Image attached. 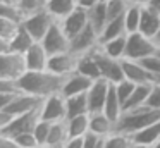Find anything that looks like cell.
Here are the masks:
<instances>
[{
	"label": "cell",
	"mask_w": 160,
	"mask_h": 148,
	"mask_svg": "<svg viewBox=\"0 0 160 148\" xmlns=\"http://www.w3.org/2000/svg\"><path fill=\"white\" fill-rule=\"evenodd\" d=\"M64 79L66 78L45 69V71H26L16 83L21 91L40 96V98H47L53 93H60Z\"/></svg>",
	"instance_id": "1"
},
{
	"label": "cell",
	"mask_w": 160,
	"mask_h": 148,
	"mask_svg": "<svg viewBox=\"0 0 160 148\" xmlns=\"http://www.w3.org/2000/svg\"><path fill=\"white\" fill-rule=\"evenodd\" d=\"M157 120H160V109H152V107L145 105L134 110H126L115 124V131L132 136Z\"/></svg>",
	"instance_id": "2"
},
{
	"label": "cell",
	"mask_w": 160,
	"mask_h": 148,
	"mask_svg": "<svg viewBox=\"0 0 160 148\" xmlns=\"http://www.w3.org/2000/svg\"><path fill=\"white\" fill-rule=\"evenodd\" d=\"M28 71L24 54L0 52V81H18Z\"/></svg>",
	"instance_id": "3"
},
{
	"label": "cell",
	"mask_w": 160,
	"mask_h": 148,
	"mask_svg": "<svg viewBox=\"0 0 160 148\" xmlns=\"http://www.w3.org/2000/svg\"><path fill=\"white\" fill-rule=\"evenodd\" d=\"M158 47L155 45L153 38L139 33H129L128 34V45H126V55L124 59H132V60H143L145 57L157 54Z\"/></svg>",
	"instance_id": "4"
},
{
	"label": "cell",
	"mask_w": 160,
	"mask_h": 148,
	"mask_svg": "<svg viewBox=\"0 0 160 148\" xmlns=\"http://www.w3.org/2000/svg\"><path fill=\"white\" fill-rule=\"evenodd\" d=\"M57 19H53V16L48 12L47 9H42L38 12L28 14V16L22 19V28L35 38L36 41H42L43 36L47 34V31L50 29L53 23Z\"/></svg>",
	"instance_id": "5"
},
{
	"label": "cell",
	"mask_w": 160,
	"mask_h": 148,
	"mask_svg": "<svg viewBox=\"0 0 160 148\" xmlns=\"http://www.w3.org/2000/svg\"><path fill=\"white\" fill-rule=\"evenodd\" d=\"M42 45L45 47V50L48 52V55H55V54H62V52L71 50V38L66 34L62 24L59 21L50 26V29L47 31V34L43 36Z\"/></svg>",
	"instance_id": "6"
},
{
	"label": "cell",
	"mask_w": 160,
	"mask_h": 148,
	"mask_svg": "<svg viewBox=\"0 0 160 148\" xmlns=\"http://www.w3.org/2000/svg\"><path fill=\"white\" fill-rule=\"evenodd\" d=\"M40 115H42L43 120H48V122L66 120L67 119L66 96L62 93H53V95L43 98L42 109H40Z\"/></svg>",
	"instance_id": "7"
},
{
	"label": "cell",
	"mask_w": 160,
	"mask_h": 148,
	"mask_svg": "<svg viewBox=\"0 0 160 148\" xmlns=\"http://www.w3.org/2000/svg\"><path fill=\"white\" fill-rule=\"evenodd\" d=\"M40 109H42V105H40L38 109L31 110V112H26V114H21V115L12 117L11 122H9L5 127L0 129V134H5V136H18V134L33 131L35 126L38 124V120L42 119Z\"/></svg>",
	"instance_id": "8"
},
{
	"label": "cell",
	"mask_w": 160,
	"mask_h": 148,
	"mask_svg": "<svg viewBox=\"0 0 160 148\" xmlns=\"http://www.w3.org/2000/svg\"><path fill=\"white\" fill-rule=\"evenodd\" d=\"M95 55H97L98 65H100L102 78L107 79L110 83H119L124 79V69H122V59H115L107 55L105 52L100 50V47L95 48Z\"/></svg>",
	"instance_id": "9"
},
{
	"label": "cell",
	"mask_w": 160,
	"mask_h": 148,
	"mask_svg": "<svg viewBox=\"0 0 160 148\" xmlns=\"http://www.w3.org/2000/svg\"><path fill=\"white\" fill-rule=\"evenodd\" d=\"M78 59H79V55L74 54V52H71V50L62 52V54L50 55V59H48V71H52L53 74H57V76L67 78L69 74L76 72Z\"/></svg>",
	"instance_id": "10"
},
{
	"label": "cell",
	"mask_w": 160,
	"mask_h": 148,
	"mask_svg": "<svg viewBox=\"0 0 160 148\" xmlns=\"http://www.w3.org/2000/svg\"><path fill=\"white\" fill-rule=\"evenodd\" d=\"M110 81L103 78H98L93 81V84L90 86V89L86 91L88 96V109H90V114L93 112H103L105 102H107V95L108 89H110Z\"/></svg>",
	"instance_id": "11"
},
{
	"label": "cell",
	"mask_w": 160,
	"mask_h": 148,
	"mask_svg": "<svg viewBox=\"0 0 160 148\" xmlns=\"http://www.w3.org/2000/svg\"><path fill=\"white\" fill-rule=\"evenodd\" d=\"M98 45H100V33L90 24V26H86L79 34H76L71 40V52H74L78 55H83L86 52L95 50Z\"/></svg>",
	"instance_id": "12"
},
{
	"label": "cell",
	"mask_w": 160,
	"mask_h": 148,
	"mask_svg": "<svg viewBox=\"0 0 160 148\" xmlns=\"http://www.w3.org/2000/svg\"><path fill=\"white\" fill-rule=\"evenodd\" d=\"M62 24L66 34L72 40L76 34H79L86 26H90V10L83 9V7H76L69 16H66L62 21H59Z\"/></svg>",
	"instance_id": "13"
},
{
	"label": "cell",
	"mask_w": 160,
	"mask_h": 148,
	"mask_svg": "<svg viewBox=\"0 0 160 148\" xmlns=\"http://www.w3.org/2000/svg\"><path fill=\"white\" fill-rule=\"evenodd\" d=\"M42 102H43V98H40V96H35V95H29V93L21 91L18 96H16L14 102L9 103L7 107H4V109H0V110L11 114L12 117H16V115H21V114H26V112H31V110L38 109V107L42 105Z\"/></svg>",
	"instance_id": "14"
},
{
	"label": "cell",
	"mask_w": 160,
	"mask_h": 148,
	"mask_svg": "<svg viewBox=\"0 0 160 148\" xmlns=\"http://www.w3.org/2000/svg\"><path fill=\"white\" fill-rule=\"evenodd\" d=\"M122 69H124V78L129 81L136 83V84H153V76L146 71L141 60L122 59Z\"/></svg>",
	"instance_id": "15"
},
{
	"label": "cell",
	"mask_w": 160,
	"mask_h": 148,
	"mask_svg": "<svg viewBox=\"0 0 160 148\" xmlns=\"http://www.w3.org/2000/svg\"><path fill=\"white\" fill-rule=\"evenodd\" d=\"M95 79L88 78V76L81 74V72H72V74H69L66 79H64V84H62V89H60V93H62L64 96H72V95H81V93H86L88 89H90V86L93 84Z\"/></svg>",
	"instance_id": "16"
},
{
	"label": "cell",
	"mask_w": 160,
	"mask_h": 148,
	"mask_svg": "<svg viewBox=\"0 0 160 148\" xmlns=\"http://www.w3.org/2000/svg\"><path fill=\"white\" fill-rule=\"evenodd\" d=\"M24 59H26L28 71H45V69H48L50 55L42 45V41H35L24 54Z\"/></svg>",
	"instance_id": "17"
},
{
	"label": "cell",
	"mask_w": 160,
	"mask_h": 148,
	"mask_svg": "<svg viewBox=\"0 0 160 148\" xmlns=\"http://www.w3.org/2000/svg\"><path fill=\"white\" fill-rule=\"evenodd\" d=\"M115 131V122L105 112H93L90 114V133L100 138H107Z\"/></svg>",
	"instance_id": "18"
},
{
	"label": "cell",
	"mask_w": 160,
	"mask_h": 148,
	"mask_svg": "<svg viewBox=\"0 0 160 148\" xmlns=\"http://www.w3.org/2000/svg\"><path fill=\"white\" fill-rule=\"evenodd\" d=\"M35 41H36V40L24 29V28H22V24H21L19 31L14 34V38H12L9 43L0 45V52H9V50H12V52H18V54H26V52H28V48L31 47Z\"/></svg>",
	"instance_id": "19"
},
{
	"label": "cell",
	"mask_w": 160,
	"mask_h": 148,
	"mask_svg": "<svg viewBox=\"0 0 160 148\" xmlns=\"http://www.w3.org/2000/svg\"><path fill=\"white\" fill-rule=\"evenodd\" d=\"M160 29V14L152 10L150 7L143 5L141 10V21H139V33L153 38Z\"/></svg>",
	"instance_id": "20"
},
{
	"label": "cell",
	"mask_w": 160,
	"mask_h": 148,
	"mask_svg": "<svg viewBox=\"0 0 160 148\" xmlns=\"http://www.w3.org/2000/svg\"><path fill=\"white\" fill-rule=\"evenodd\" d=\"M76 71L81 72V74H84V76H88V78H91V79L102 78L100 65H98V60H97V55H95V50L86 52V54L79 55Z\"/></svg>",
	"instance_id": "21"
},
{
	"label": "cell",
	"mask_w": 160,
	"mask_h": 148,
	"mask_svg": "<svg viewBox=\"0 0 160 148\" xmlns=\"http://www.w3.org/2000/svg\"><path fill=\"white\" fill-rule=\"evenodd\" d=\"M69 138H83L90 133V114H79L66 119Z\"/></svg>",
	"instance_id": "22"
},
{
	"label": "cell",
	"mask_w": 160,
	"mask_h": 148,
	"mask_svg": "<svg viewBox=\"0 0 160 148\" xmlns=\"http://www.w3.org/2000/svg\"><path fill=\"white\" fill-rule=\"evenodd\" d=\"M76 7H78L76 0H47V7H45V9L53 16V19L62 21L64 17L69 16Z\"/></svg>",
	"instance_id": "23"
},
{
	"label": "cell",
	"mask_w": 160,
	"mask_h": 148,
	"mask_svg": "<svg viewBox=\"0 0 160 148\" xmlns=\"http://www.w3.org/2000/svg\"><path fill=\"white\" fill-rule=\"evenodd\" d=\"M103 112L117 124V120L122 117L124 114V107H122L121 100L117 96V91H115V86L114 83L110 84V89H108V95H107V102H105V107H103Z\"/></svg>",
	"instance_id": "24"
},
{
	"label": "cell",
	"mask_w": 160,
	"mask_h": 148,
	"mask_svg": "<svg viewBox=\"0 0 160 148\" xmlns=\"http://www.w3.org/2000/svg\"><path fill=\"white\" fill-rule=\"evenodd\" d=\"M126 45H128V34L124 36H117V38H112V40L107 41H102L98 47H100L102 52H105L107 55L115 59H124L126 55Z\"/></svg>",
	"instance_id": "25"
},
{
	"label": "cell",
	"mask_w": 160,
	"mask_h": 148,
	"mask_svg": "<svg viewBox=\"0 0 160 148\" xmlns=\"http://www.w3.org/2000/svg\"><path fill=\"white\" fill-rule=\"evenodd\" d=\"M128 34V29H126V23H124V16H119V17H114L110 19L105 28L102 29L100 33V43L102 41H107V40H112V38H117V36H124Z\"/></svg>",
	"instance_id": "26"
},
{
	"label": "cell",
	"mask_w": 160,
	"mask_h": 148,
	"mask_svg": "<svg viewBox=\"0 0 160 148\" xmlns=\"http://www.w3.org/2000/svg\"><path fill=\"white\" fill-rule=\"evenodd\" d=\"M69 140V133H67V124L66 120H59V122L52 124V129H50L48 140H47L45 145L52 148H64L66 141Z\"/></svg>",
	"instance_id": "27"
},
{
	"label": "cell",
	"mask_w": 160,
	"mask_h": 148,
	"mask_svg": "<svg viewBox=\"0 0 160 148\" xmlns=\"http://www.w3.org/2000/svg\"><path fill=\"white\" fill-rule=\"evenodd\" d=\"M150 89H152V84H136V88L131 93L129 100L124 103V112L126 110H134V109H139V107H145L148 95H150Z\"/></svg>",
	"instance_id": "28"
},
{
	"label": "cell",
	"mask_w": 160,
	"mask_h": 148,
	"mask_svg": "<svg viewBox=\"0 0 160 148\" xmlns=\"http://www.w3.org/2000/svg\"><path fill=\"white\" fill-rule=\"evenodd\" d=\"M131 138H132V141L145 143V145H150V146H152L153 143H157V141L160 140V120H157V122L146 126L145 129L138 131V133L132 134Z\"/></svg>",
	"instance_id": "29"
},
{
	"label": "cell",
	"mask_w": 160,
	"mask_h": 148,
	"mask_svg": "<svg viewBox=\"0 0 160 148\" xmlns=\"http://www.w3.org/2000/svg\"><path fill=\"white\" fill-rule=\"evenodd\" d=\"M66 103H67V117L79 115V114H90L86 93L67 96V98H66Z\"/></svg>",
	"instance_id": "30"
},
{
	"label": "cell",
	"mask_w": 160,
	"mask_h": 148,
	"mask_svg": "<svg viewBox=\"0 0 160 148\" xmlns=\"http://www.w3.org/2000/svg\"><path fill=\"white\" fill-rule=\"evenodd\" d=\"M107 23H108V14H107V5H105V2H100V3H97L93 9H90V24L98 31V33H102V29L105 28Z\"/></svg>",
	"instance_id": "31"
},
{
	"label": "cell",
	"mask_w": 160,
	"mask_h": 148,
	"mask_svg": "<svg viewBox=\"0 0 160 148\" xmlns=\"http://www.w3.org/2000/svg\"><path fill=\"white\" fill-rule=\"evenodd\" d=\"M141 10L143 5H138V3H131L128 7L124 14V23H126V29L129 33H136L139 31V21H141Z\"/></svg>",
	"instance_id": "32"
},
{
	"label": "cell",
	"mask_w": 160,
	"mask_h": 148,
	"mask_svg": "<svg viewBox=\"0 0 160 148\" xmlns=\"http://www.w3.org/2000/svg\"><path fill=\"white\" fill-rule=\"evenodd\" d=\"M21 24L22 23L7 19V17H0V45L9 43V41L14 38V34L19 31Z\"/></svg>",
	"instance_id": "33"
},
{
	"label": "cell",
	"mask_w": 160,
	"mask_h": 148,
	"mask_svg": "<svg viewBox=\"0 0 160 148\" xmlns=\"http://www.w3.org/2000/svg\"><path fill=\"white\" fill-rule=\"evenodd\" d=\"M132 138L129 134L119 133V131H114L112 134H108L103 141V148H129Z\"/></svg>",
	"instance_id": "34"
},
{
	"label": "cell",
	"mask_w": 160,
	"mask_h": 148,
	"mask_svg": "<svg viewBox=\"0 0 160 148\" xmlns=\"http://www.w3.org/2000/svg\"><path fill=\"white\" fill-rule=\"evenodd\" d=\"M105 5H107V14H108V21H110L114 17L124 16L128 7L131 5V0H107Z\"/></svg>",
	"instance_id": "35"
},
{
	"label": "cell",
	"mask_w": 160,
	"mask_h": 148,
	"mask_svg": "<svg viewBox=\"0 0 160 148\" xmlns=\"http://www.w3.org/2000/svg\"><path fill=\"white\" fill-rule=\"evenodd\" d=\"M115 91H117V96H119V100H121V103H122V107H124V103L129 100V96H131V93L134 91V88H136V83H132V81H129V79H122V81H119V83H115Z\"/></svg>",
	"instance_id": "36"
},
{
	"label": "cell",
	"mask_w": 160,
	"mask_h": 148,
	"mask_svg": "<svg viewBox=\"0 0 160 148\" xmlns=\"http://www.w3.org/2000/svg\"><path fill=\"white\" fill-rule=\"evenodd\" d=\"M52 124H53V122H48V120L40 119L38 124L35 126L33 133H35L36 140L40 141V145H45V143H47V140H48V134H50V129H52Z\"/></svg>",
	"instance_id": "37"
},
{
	"label": "cell",
	"mask_w": 160,
	"mask_h": 148,
	"mask_svg": "<svg viewBox=\"0 0 160 148\" xmlns=\"http://www.w3.org/2000/svg\"><path fill=\"white\" fill-rule=\"evenodd\" d=\"M141 64L145 65L146 71L153 76V81H155V78L160 76V55L158 54H153V55H150V57H145L141 60Z\"/></svg>",
	"instance_id": "38"
},
{
	"label": "cell",
	"mask_w": 160,
	"mask_h": 148,
	"mask_svg": "<svg viewBox=\"0 0 160 148\" xmlns=\"http://www.w3.org/2000/svg\"><path fill=\"white\" fill-rule=\"evenodd\" d=\"M19 7L24 12V16L33 12H38V10L45 9L47 7V0H19Z\"/></svg>",
	"instance_id": "39"
},
{
	"label": "cell",
	"mask_w": 160,
	"mask_h": 148,
	"mask_svg": "<svg viewBox=\"0 0 160 148\" xmlns=\"http://www.w3.org/2000/svg\"><path fill=\"white\" fill-rule=\"evenodd\" d=\"M12 138H14V140L18 141L22 148H35V146H38V145H40V141L36 140V136H35V133H33V131L18 134V136H12Z\"/></svg>",
	"instance_id": "40"
},
{
	"label": "cell",
	"mask_w": 160,
	"mask_h": 148,
	"mask_svg": "<svg viewBox=\"0 0 160 148\" xmlns=\"http://www.w3.org/2000/svg\"><path fill=\"white\" fill-rule=\"evenodd\" d=\"M146 107L160 109V83H153V84H152L148 100H146Z\"/></svg>",
	"instance_id": "41"
},
{
	"label": "cell",
	"mask_w": 160,
	"mask_h": 148,
	"mask_svg": "<svg viewBox=\"0 0 160 148\" xmlns=\"http://www.w3.org/2000/svg\"><path fill=\"white\" fill-rule=\"evenodd\" d=\"M103 141H105V138H100L93 133H88L84 136L83 148H103Z\"/></svg>",
	"instance_id": "42"
},
{
	"label": "cell",
	"mask_w": 160,
	"mask_h": 148,
	"mask_svg": "<svg viewBox=\"0 0 160 148\" xmlns=\"http://www.w3.org/2000/svg\"><path fill=\"white\" fill-rule=\"evenodd\" d=\"M0 148H22L12 136H5L0 134Z\"/></svg>",
	"instance_id": "43"
},
{
	"label": "cell",
	"mask_w": 160,
	"mask_h": 148,
	"mask_svg": "<svg viewBox=\"0 0 160 148\" xmlns=\"http://www.w3.org/2000/svg\"><path fill=\"white\" fill-rule=\"evenodd\" d=\"M84 143V136L83 138H69L64 145V148H83Z\"/></svg>",
	"instance_id": "44"
},
{
	"label": "cell",
	"mask_w": 160,
	"mask_h": 148,
	"mask_svg": "<svg viewBox=\"0 0 160 148\" xmlns=\"http://www.w3.org/2000/svg\"><path fill=\"white\" fill-rule=\"evenodd\" d=\"M76 2H78V7H83V9L90 10V9H93L97 3H100L102 0H76Z\"/></svg>",
	"instance_id": "45"
},
{
	"label": "cell",
	"mask_w": 160,
	"mask_h": 148,
	"mask_svg": "<svg viewBox=\"0 0 160 148\" xmlns=\"http://www.w3.org/2000/svg\"><path fill=\"white\" fill-rule=\"evenodd\" d=\"M146 7H150L152 10H155V12L160 14V0H150V2L146 3Z\"/></svg>",
	"instance_id": "46"
},
{
	"label": "cell",
	"mask_w": 160,
	"mask_h": 148,
	"mask_svg": "<svg viewBox=\"0 0 160 148\" xmlns=\"http://www.w3.org/2000/svg\"><path fill=\"white\" fill-rule=\"evenodd\" d=\"M129 148H152L150 145H145V143H138V141H131Z\"/></svg>",
	"instance_id": "47"
},
{
	"label": "cell",
	"mask_w": 160,
	"mask_h": 148,
	"mask_svg": "<svg viewBox=\"0 0 160 148\" xmlns=\"http://www.w3.org/2000/svg\"><path fill=\"white\" fill-rule=\"evenodd\" d=\"M153 41H155V45L160 48V29H158V33H157L155 36H153Z\"/></svg>",
	"instance_id": "48"
},
{
	"label": "cell",
	"mask_w": 160,
	"mask_h": 148,
	"mask_svg": "<svg viewBox=\"0 0 160 148\" xmlns=\"http://www.w3.org/2000/svg\"><path fill=\"white\" fill-rule=\"evenodd\" d=\"M150 0H131V3H138V5H146Z\"/></svg>",
	"instance_id": "49"
},
{
	"label": "cell",
	"mask_w": 160,
	"mask_h": 148,
	"mask_svg": "<svg viewBox=\"0 0 160 148\" xmlns=\"http://www.w3.org/2000/svg\"><path fill=\"white\" fill-rule=\"evenodd\" d=\"M152 148H160V140L157 141V143H153V145H152Z\"/></svg>",
	"instance_id": "50"
},
{
	"label": "cell",
	"mask_w": 160,
	"mask_h": 148,
	"mask_svg": "<svg viewBox=\"0 0 160 148\" xmlns=\"http://www.w3.org/2000/svg\"><path fill=\"white\" fill-rule=\"evenodd\" d=\"M35 148H52V146H48V145H38V146H35Z\"/></svg>",
	"instance_id": "51"
},
{
	"label": "cell",
	"mask_w": 160,
	"mask_h": 148,
	"mask_svg": "<svg viewBox=\"0 0 160 148\" xmlns=\"http://www.w3.org/2000/svg\"><path fill=\"white\" fill-rule=\"evenodd\" d=\"M5 2H12V3H19V0H5Z\"/></svg>",
	"instance_id": "52"
},
{
	"label": "cell",
	"mask_w": 160,
	"mask_h": 148,
	"mask_svg": "<svg viewBox=\"0 0 160 148\" xmlns=\"http://www.w3.org/2000/svg\"><path fill=\"white\" fill-rule=\"evenodd\" d=\"M157 54H158V55H160V48H158V50H157Z\"/></svg>",
	"instance_id": "53"
},
{
	"label": "cell",
	"mask_w": 160,
	"mask_h": 148,
	"mask_svg": "<svg viewBox=\"0 0 160 148\" xmlns=\"http://www.w3.org/2000/svg\"><path fill=\"white\" fill-rule=\"evenodd\" d=\"M102 2H107V0H102Z\"/></svg>",
	"instance_id": "54"
}]
</instances>
